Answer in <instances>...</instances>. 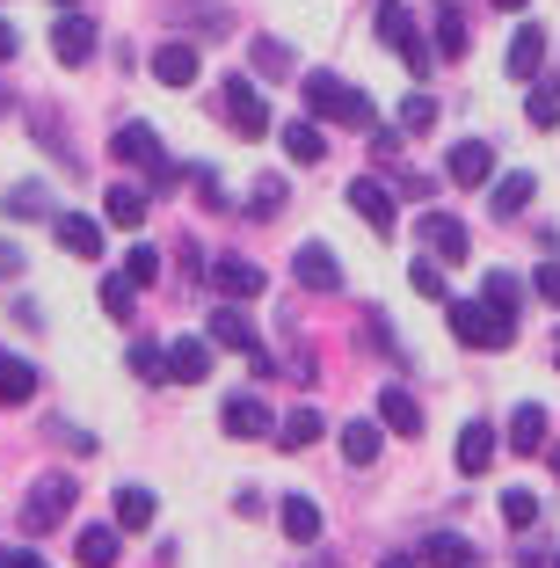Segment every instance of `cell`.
<instances>
[{"label":"cell","mask_w":560,"mask_h":568,"mask_svg":"<svg viewBox=\"0 0 560 568\" xmlns=\"http://www.w3.org/2000/svg\"><path fill=\"white\" fill-rule=\"evenodd\" d=\"M212 343H226V351H241V357L263 365V335H255V321H247V314H233V306H218V314H212Z\"/></svg>","instance_id":"4fadbf2b"},{"label":"cell","mask_w":560,"mask_h":568,"mask_svg":"<svg viewBox=\"0 0 560 568\" xmlns=\"http://www.w3.org/2000/svg\"><path fill=\"white\" fill-rule=\"evenodd\" d=\"M67 510H73V481L67 474H37L30 503H22V525H30V532H51V525H67Z\"/></svg>","instance_id":"3957f363"},{"label":"cell","mask_w":560,"mask_h":568,"mask_svg":"<svg viewBox=\"0 0 560 568\" xmlns=\"http://www.w3.org/2000/svg\"><path fill=\"white\" fill-rule=\"evenodd\" d=\"M153 510H161V503H153V488H116V525H124V532H146Z\"/></svg>","instance_id":"d4e9b609"},{"label":"cell","mask_w":560,"mask_h":568,"mask_svg":"<svg viewBox=\"0 0 560 568\" xmlns=\"http://www.w3.org/2000/svg\"><path fill=\"white\" fill-rule=\"evenodd\" d=\"M110 146H116V161H146V168H167V161H161V132H153V124H124V132H116Z\"/></svg>","instance_id":"ac0fdd59"},{"label":"cell","mask_w":560,"mask_h":568,"mask_svg":"<svg viewBox=\"0 0 560 568\" xmlns=\"http://www.w3.org/2000/svg\"><path fill=\"white\" fill-rule=\"evenodd\" d=\"M495 467V430L488 423H466L459 430V474H488Z\"/></svg>","instance_id":"7402d4cb"},{"label":"cell","mask_w":560,"mask_h":568,"mask_svg":"<svg viewBox=\"0 0 560 568\" xmlns=\"http://www.w3.org/2000/svg\"><path fill=\"white\" fill-rule=\"evenodd\" d=\"M16 44H22V37H16V22H0V59H16Z\"/></svg>","instance_id":"c3c4849f"},{"label":"cell","mask_w":560,"mask_h":568,"mask_svg":"<svg viewBox=\"0 0 560 568\" xmlns=\"http://www.w3.org/2000/svg\"><path fill=\"white\" fill-rule=\"evenodd\" d=\"M0 568H44V554L37 547H0Z\"/></svg>","instance_id":"bcb514c9"},{"label":"cell","mask_w":560,"mask_h":568,"mask_svg":"<svg viewBox=\"0 0 560 568\" xmlns=\"http://www.w3.org/2000/svg\"><path fill=\"white\" fill-rule=\"evenodd\" d=\"M531 292H539L546 306H560V263H539V277H531Z\"/></svg>","instance_id":"ee69618b"},{"label":"cell","mask_w":560,"mask_h":568,"mask_svg":"<svg viewBox=\"0 0 560 568\" xmlns=\"http://www.w3.org/2000/svg\"><path fill=\"white\" fill-rule=\"evenodd\" d=\"M400 124H408V132H429V124H437V102H429V95H408V102H400Z\"/></svg>","instance_id":"ab89813d"},{"label":"cell","mask_w":560,"mask_h":568,"mask_svg":"<svg viewBox=\"0 0 560 568\" xmlns=\"http://www.w3.org/2000/svg\"><path fill=\"white\" fill-rule=\"evenodd\" d=\"M343 459L349 467H371L379 459V423H343Z\"/></svg>","instance_id":"f1b7e54d"},{"label":"cell","mask_w":560,"mask_h":568,"mask_svg":"<svg viewBox=\"0 0 560 568\" xmlns=\"http://www.w3.org/2000/svg\"><path fill=\"white\" fill-rule=\"evenodd\" d=\"M102 219L110 226H146V190H132V183L102 190Z\"/></svg>","instance_id":"ffe728a7"},{"label":"cell","mask_w":560,"mask_h":568,"mask_svg":"<svg viewBox=\"0 0 560 568\" xmlns=\"http://www.w3.org/2000/svg\"><path fill=\"white\" fill-rule=\"evenodd\" d=\"M197 204H204V212H226V197H218V175H212V168H197Z\"/></svg>","instance_id":"f6af8a7d"},{"label":"cell","mask_w":560,"mask_h":568,"mask_svg":"<svg viewBox=\"0 0 560 568\" xmlns=\"http://www.w3.org/2000/svg\"><path fill=\"white\" fill-rule=\"evenodd\" d=\"M73 561H81V568H116V561H124V539H116V525H88L81 547H73Z\"/></svg>","instance_id":"2e32d148"},{"label":"cell","mask_w":560,"mask_h":568,"mask_svg":"<svg viewBox=\"0 0 560 568\" xmlns=\"http://www.w3.org/2000/svg\"><path fill=\"white\" fill-rule=\"evenodd\" d=\"M553 474H560V452H553Z\"/></svg>","instance_id":"f5cc1de1"},{"label":"cell","mask_w":560,"mask_h":568,"mask_svg":"<svg viewBox=\"0 0 560 568\" xmlns=\"http://www.w3.org/2000/svg\"><path fill=\"white\" fill-rule=\"evenodd\" d=\"M167 379H212V343L204 335H182V343H167Z\"/></svg>","instance_id":"5bb4252c"},{"label":"cell","mask_w":560,"mask_h":568,"mask_svg":"<svg viewBox=\"0 0 560 568\" xmlns=\"http://www.w3.org/2000/svg\"><path fill=\"white\" fill-rule=\"evenodd\" d=\"M502 67H510V81H539V67H546V30H539V22H517Z\"/></svg>","instance_id":"8fae6325"},{"label":"cell","mask_w":560,"mask_h":568,"mask_svg":"<svg viewBox=\"0 0 560 568\" xmlns=\"http://www.w3.org/2000/svg\"><path fill=\"white\" fill-rule=\"evenodd\" d=\"M379 423L400 437H422V408H415V394H400V386H386L379 394Z\"/></svg>","instance_id":"d6986e66"},{"label":"cell","mask_w":560,"mask_h":568,"mask_svg":"<svg viewBox=\"0 0 560 568\" xmlns=\"http://www.w3.org/2000/svg\"><path fill=\"white\" fill-rule=\"evenodd\" d=\"M255 67H263V73H292V44H277V37H255Z\"/></svg>","instance_id":"74e56055"},{"label":"cell","mask_w":560,"mask_h":568,"mask_svg":"<svg viewBox=\"0 0 560 568\" xmlns=\"http://www.w3.org/2000/svg\"><path fill=\"white\" fill-rule=\"evenodd\" d=\"M553 365H560V335H553Z\"/></svg>","instance_id":"816d5d0a"},{"label":"cell","mask_w":560,"mask_h":568,"mask_svg":"<svg viewBox=\"0 0 560 568\" xmlns=\"http://www.w3.org/2000/svg\"><path fill=\"white\" fill-rule=\"evenodd\" d=\"M349 204H357V219H364V226H379V234H394V226H400L394 190H386L379 175H357V183H349Z\"/></svg>","instance_id":"52a82bcc"},{"label":"cell","mask_w":560,"mask_h":568,"mask_svg":"<svg viewBox=\"0 0 560 568\" xmlns=\"http://www.w3.org/2000/svg\"><path fill=\"white\" fill-rule=\"evenodd\" d=\"M30 394H37V372L22 365V357H8V351H0V408H22Z\"/></svg>","instance_id":"cb8c5ba5"},{"label":"cell","mask_w":560,"mask_h":568,"mask_svg":"<svg viewBox=\"0 0 560 568\" xmlns=\"http://www.w3.org/2000/svg\"><path fill=\"white\" fill-rule=\"evenodd\" d=\"M539 445H546V408L525 402V408L510 416V452H539Z\"/></svg>","instance_id":"4316f807"},{"label":"cell","mask_w":560,"mask_h":568,"mask_svg":"<svg viewBox=\"0 0 560 568\" xmlns=\"http://www.w3.org/2000/svg\"><path fill=\"white\" fill-rule=\"evenodd\" d=\"M502 518H510L517 532H531V525H539V496H531V488H502Z\"/></svg>","instance_id":"1f68e13d"},{"label":"cell","mask_w":560,"mask_h":568,"mask_svg":"<svg viewBox=\"0 0 560 568\" xmlns=\"http://www.w3.org/2000/svg\"><path fill=\"white\" fill-rule=\"evenodd\" d=\"M212 284L226 292V300H255V292L269 284V270L247 263V255H218V263H212Z\"/></svg>","instance_id":"ba28073f"},{"label":"cell","mask_w":560,"mask_h":568,"mask_svg":"<svg viewBox=\"0 0 560 568\" xmlns=\"http://www.w3.org/2000/svg\"><path fill=\"white\" fill-rule=\"evenodd\" d=\"M153 81L161 88H190L197 81V51L190 44H153Z\"/></svg>","instance_id":"e0dca14e"},{"label":"cell","mask_w":560,"mask_h":568,"mask_svg":"<svg viewBox=\"0 0 560 568\" xmlns=\"http://www.w3.org/2000/svg\"><path fill=\"white\" fill-rule=\"evenodd\" d=\"M59 248H67V255H88V263H95V255H102V219H88V212H59Z\"/></svg>","instance_id":"9a60e30c"},{"label":"cell","mask_w":560,"mask_h":568,"mask_svg":"<svg viewBox=\"0 0 560 568\" xmlns=\"http://www.w3.org/2000/svg\"><path fill=\"white\" fill-rule=\"evenodd\" d=\"M488 204H495V212H502V219H517V212H525V204H531V175H502Z\"/></svg>","instance_id":"f546056e"},{"label":"cell","mask_w":560,"mask_h":568,"mask_svg":"<svg viewBox=\"0 0 560 568\" xmlns=\"http://www.w3.org/2000/svg\"><path fill=\"white\" fill-rule=\"evenodd\" d=\"M284 153H292V161H306V168H314L320 161V153H328V139H320V118H298V124H284Z\"/></svg>","instance_id":"603a6c76"},{"label":"cell","mask_w":560,"mask_h":568,"mask_svg":"<svg viewBox=\"0 0 560 568\" xmlns=\"http://www.w3.org/2000/svg\"><path fill=\"white\" fill-rule=\"evenodd\" d=\"M408 284L422 292V300H445V270H437V263H415V270H408Z\"/></svg>","instance_id":"60d3db41"},{"label":"cell","mask_w":560,"mask_h":568,"mask_svg":"<svg viewBox=\"0 0 560 568\" xmlns=\"http://www.w3.org/2000/svg\"><path fill=\"white\" fill-rule=\"evenodd\" d=\"M553 568H560V561H553Z\"/></svg>","instance_id":"11a10c76"},{"label":"cell","mask_w":560,"mask_h":568,"mask_svg":"<svg viewBox=\"0 0 560 568\" xmlns=\"http://www.w3.org/2000/svg\"><path fill=\"white\" fill-rule=\"evenodd\" d=\"M124 277H132L139 292H146V284H161V255H153V248H132V255H124Z\"/></svg>","instance_id":"d590c367"},{"label":"cell","mask_w":560,"mask_h":568,"mask_svg":"<svg viewBox=\"0 0 560 568\" xmlns=\"http://www.w3.org/2000/svg\"><path fill=\"white\" fill-rule=\"evenodd\" d=\"M37 212H44V190H30V183L8 190V219H37Z\"/></svg>","instance_id":"b9f144b4"},{"label":"cell","mask_w":560,"mask_h":568,"mask_svg":"<svg viewBox=\"0 0 560 568\" xmlns=\"http://www.w3.org/2000/svg\"><path fill=\"white\" fill-rule=\"evenodd\" d=\"M292 270H298L306 292H343V263H335V248H320V241H306V248L292 255Z\"/></svg>","instance_id":"9c48e42d"},{"label":"cell","mask_w":560,"mask_h":568,"mask_svg":"<svg viewBox=\"0 0 560 568\" xmlns=\"http://www.w3.org/2000/svg\"><path fill=\"white\" fill-rule=\"evenodd\" d=\"M51 51H59V67H88L95 59V16H59L51 22Z\"/></svg>","instance_id":"8992f818"},{"label":"cell","mask_w":560,"mask_h":568,"mask_svg":"<svg viewBox=\"0 0 560 568\" xmlns=\"http://www.w3.org/2000/svg\"><path fill=\"white\" fill-rule=\"evenodd\" d=\"M422 561H429V568H480L466 539H429V547H422Z\"/></svg>","instance_id":"4dcf8cb0"},{"label":"cell","mask_w":560,"mask_h":568,"mask_svg":"<svg viewBox=\"0 0 560 568\" xmlns=\"http://www.w3.org/2000/svg\"><path fill=\"white\" fill-rule=\"evenodd\" d=\"M59 8H73V0H59Z\"/></svg>","instance_id":"db71d44e"},{"label":"cell","mask_w":560,"mask_h":568,"mask_svg":"<svg viewBox=\"0 0 560 568\" xmlns=\"http://www.w3.org/2000/svg\"><path fill=\"white\" fill-rule=\"evenodd\" d=\"M379 568H422V561H415V554H386Z\"/></svg>","instance_id":"681fc988"},{"label":"cell","mask_w":560,"mask_h":568,"mask_svg":"<svg viewBox=\"0 0 560 568\" xmlns=\"http://www.w3.org/2000/svg\"><path fill=\"white\" fill-rule=\"evenodd\" d=\"M437 51H445V59H459V51H466V22L451 16V8L437 16Z\"/></svg>","instance_id":"f35d334b"},{"label":"cell","mask_w":560,"mask_h":568,"mask_svg":"<svg viewBox=\"0 0 560 568\" xmlns=\"http://www.w3.org/2000/svg\"><path fill=\"white\" fill-rule=\"evenodd\" d=\"M371 22H379V44H394L400 59H408V73L422 81V73H429V51H422V37H415V16H408V8H400V0H386Z\"/></svg>","instance_id":"277c9868"},{"label":"cell","mask_w":560,"mask_h":568,"mask_svg":"<svg viewBox=\"0 0 560 568\" xmlns=\"http://www.w3.org/2000/svg\"><path fill=\"white\" fill-rule=\"evenodd\" d=\"M422 248H429V255H445V270L466 263V226H459L451 212H422Z\"/></svg>","instance_id":"7c38bea8"},{"label":"cell","mask_w":560,"mask_h":568,"mask_svg":"<svg viewBox=\"0 0 560 568\" xmlns=\"http://www.w3.org/2000/svg\"><path fill=\"white\" fill-rule=\"evenodd\" d=\"M480 300H488L495 314H510V321H517V306H525V284H517L510 270H488V284H480Z\"/></svg>","instance_id":"83f0119b"},{"label":"cell","mask_w":560,"mask_h":568,"mask_svg":"<svg viewBox=\"0 0 560 568\" xmlns=\"http://www.w3.org/2000/svg\"><path fill=\"white\" fill-rule=\"evenodd\" d=\"M495 8H525V0H495Z\"/></svg>","instance_id":"f907efd6"},{"label":"cell","mask_w":560,"mask_h":568,"mask_svg":"<svg viewBox=\"0 0 560 568\" xmlns=\"http://www.w3.org/2000/svg\"><path fill=\"white\" fill-rule=\"evenodd\" d=\"M132 372L139 379H167V351L161 343H132Z\"/></svg>","instance_id":"8d00e7d4"},{"label":"cell","mask_w":560,"mask_h":568,"mask_svg":"<svg viewBox=\"0 0 560 568\" xmlns=\"http://www.w3.org/2000/svg\"><path fill=\"white\" fill-rule=\"evenodd\" d=\"M445 321H451V335H459L466 351H510V343H517V321L495 314L488 300H451Z\"/></svg>","instance_id":"7a4b0ae2"},{"label":"cell","mask_w":560,"mask_h":568,"mask_svg":"<svg viewBox=\"0 0 560 568\" xmlns=\"http://www.w3.org/2000/svg\"><path fill=\"white\" fill-rule=\"evenodd\" d=\"M284 197H292V190H284L277 175H263V183H255V204H247V212H255V219H277V212H284Z\"/></svg>","instance_id":"e575fe53"},{"label":"cell","mask_w":560,"mask_h":568,"mask_svg":"<svg viewBox=\"0 0 560 568\" xmlns=\"http://www.w3.org/2000/svg\"><path fill=\"white\" fill-rule=\"evenodd\" d=\"M306 110L328 124H349V132H371L379 124V110H371V95L349 81H335V73H306Z\"/></svg>","instance_id":"6da1fadb"},{"label":"cell","mask_w":560,"mask_h":568,"mask_svg":"<svg viewBox=\"0 0 560 568\" xmlns=\"http://www.w3.org/2000/svg\"><path fill=\"white\" fill-rule=\"evenodd\" d=\"M525 118H531V132H553V124H560V88H531Z\"/></svg>","instance_id":"d6a6232c"},{"label":"cell","mask_w":560,"mask_h":568,"mask_svg":"<svg viewBox=\"0 0 560 568\" xmlns=\"http://www.w3.org/2000/svg\"><path fill=\"white\" fill-rule=\"evenodd\" d=\"M445 168H451V183H459V190H480L495 175V146H488V139H459Z\"/></svg>","instance_id":"30bf717a"},{"label":"cell","mask_w":560,"mask_h":568,"mask_svg":"<svg viewBox=\"0 0 560 568\" xmlns=\"http://www.w3.org/2000/svg\"><path fill=\"white\" fill-rule=\"evenodd\" d=\"M226 437H269V408L255 394H233L226 402Z\"/></svg>","instance_id":"44dd1931"},{"label":"cell","mask_w":560,"mask_h":568,"mask_svg":"<svg viewBox=\"0 0 560 568\" xmlns=\"http://www.w3.org/2000/svg\"><path fill=\"white\" fill-rule=\"evenodd\" d=\"M284 539H292V547H314V539H320V510L306 496L284 503Z\"/></svg>","instance_id":"484cf974"},{"label":"cell","mask_w":560,"mask_h":568,"mask_svg":"<svg viewBox=\"0 0 560 568\" xmlns=\"http://www.w3.org/2000/svg\"><path fill=\"white\" fill-rule=\"evenodd\" d=\"M218 102H226V118H233V132H241V139H263L269 132V102L255 95V81H247V73H233V81L218 88Z\"/></svg>","instance_id":"5b68a950"},{"label":"cell","mask_w":560,"mask_h":568,"mask_svg":"<svg viewBox=\"0 0 560 568\" xmlns=\"http://www.w3.org/2000/svg\"><path fill=\"white\" fill-rule=\"evenodd\" d=\"M314 437H320V416H314V408H292V416H284V430H277V445H314Z\"/></svg>","instance_id":"836d02e7"},{"label":"cell","mask_w":560,"mask_h":568,"mask_svg":"<svg viewBox=\"0 0 560 568\" xmlns=\"http://www.w3.org/2000/svg\"><path fill=\"white\" fill-rule=\"evenodd\" d=\"M8 277H22V248H16V241H0V284H8Z\"/></svg>","instance_id":"7dc6e473"},{"label":"cell","mask_w":560,"mask_h":568,"mask_svg":"<svg viewBox=\"0 0 560 568\" xmlns=\"http://www.w3.org/2000/svg\"><path fill=\"white\" fill-rule=\"evenodd\" d=\"M132 292H139L132 277H110L102 284V306H110V314H132Z\"/></svg>","instance_id":"7bdbcfd3"}]
</instances>
